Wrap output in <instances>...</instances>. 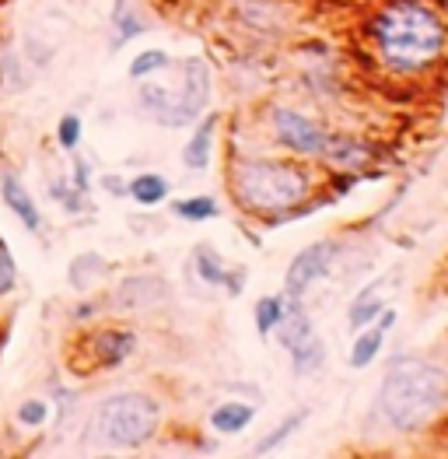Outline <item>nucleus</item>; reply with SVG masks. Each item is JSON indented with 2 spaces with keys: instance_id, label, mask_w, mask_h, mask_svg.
<instances>
[{
  "instance_id": "nucleus-14",
  "label": "nucleus",
  "mask_w": 448,
  "mask_h": 459,
  "mask_svg": "<svg viewBox=\"0 0 448 459\" xmlns=\"http://www.w3.org/2000/svg\"><path fill=\"white\" fill-rule=\"evenodd\" d=\"M253 421H256V407L246 400H228L211 411V428L218 435H242Z\"/></svg>"
},
{
  "instance_id": "nucleus-4",
  "label": "nucleus",
  "mask_w": 448,
  "mask_h": 459,
  "mask_svg": "<svg viewBox=\"0 0 448 459\" xmlns=\"http://www.w3.org/2000/svg\"><path fill=\"white\" fill-rule=\"evenodd\" d=\"M158 428H161V403L141 389L106 396L91 418V431L112 449H144L148 442H154Z\"/></svg>"
},
{
  "instance_id": "nucleus-25",
  "label": "nucleus",
  "mask_w": 448,
  "mask_h": 459,
  "mask_svg": "<svg viewBox=\"0 0 448 459\" xmlns=\"http://www.w3.org/2000/svg\"><path fill=\"white\" fill-rule=\"evenodd\" d=\"M14 418H18L22 428H42V424L49 421V400H42V396L25 400V403L14 411Z\"/></svg>"
},
{
  "instance_id": "nucleus-29",
  "label": "nucleus",
  "mask_w": 448,
  "mask_h": 459,
  "mask_svg": "<svg viewBox=\"0 0 448 459\" xmlns=\"http://www.w3.org/2000/svg\"><path fill=\"white\" fill-rule=\"evenodd\" d=\"M74 186L81 193L91 190V169H88V161H81V158L74 161Z\"/></svg>"
},
{
  "instance_id": "nucleus-20",
  "label": "nucleus",
  "mask_w": 448,
  "mask_h": 459,
  "mask_svg": "<svg viewBox=\"0 0 448 459\" xmlns=\"http://www.w3.org/2000/svg\"><path fill=\"white\" fill-rule=\"evenodd\" d=\"M193 267H196V277L203 281V284H211V288H224V281H228V264H224V256L214 249V246H196L193 249Z\"/></svg>"
},
{
  "instance_id": "nucleus-11",
  "label": "nucleus",
  "mask_w": 448,
  "mask_h": 459,
  "mask_svg": "<svg viewBox=\"0 0 448 459\" xmlns=\"http://www.w3.org/2000/svg\"><path fill=\"white\" fill-rule=\"evenodd\" d=\"M0 196H4V204L14 211V218L25 225V229L32 231H42V211L36 207V200H32V193L25 190V183H22V176H14V172H4L0 176Z\"/></svg>"
},
{
  "instance_id": "nucleus-3",
  "label": "nucleus",
  "mask_w": 448,
  "mask_h": 459,
  "mask_svg": "<svg viewBox=\"0 0 448 459\" xmlns=\"http://www.w3.org/2000/svg\"><path fill=\"white\" fill-rule=\"evenodd\" d=\"M382 421L400 435H413L448 407V376L427 358L403 354L389 365L375 400Z\"/></svg>"
},
{
  "instance_id": "nucleus-16",
  "label": "nucleus",
  "mask_w": 448,
  "mask_h": 459,
  "mask_svg": "<svg viewBox=\"0 0 448 459\" xmlns=\"http://www.w3.org/2000/svg\"><path fill=\"white\" fill-rule=\"evenodd\" d=\"M288 354H291V372H295V376H312V372H319L323 361H326V341L312 330L308 337H301L298 344L288 347Z\"/></svg>"
},
{
  "instance_id": "nucleus-22",
  "label": "nucleus",
  "mask_w": 448,
  "mask_h": 459,
  "mask_svg": "<svg viewBox=\"0 0 448 459\" xmlns=\"http://www.w3.org/2000/svg\"><path fill=\"white\" fill-rule=\"evenodd\" d=\"M308 414H312L308 407H298L295 414H288V418H284V421L277 424V428H273V431H270L266 438H260V442L253 446V453H256V456H266V453H273V449H280V446H284V442H288V438H291V435L298 431L301 424L308 421Z\"/></svg>"
},
{
  "instance_id": "nucleus-17",
  "label": "nucleus",
  "mask_w": 448,
  "mask_h": 459,
  "mask_svg": "<svg viewBox=\"0 0 448 459\" xmlns=\"http://www.w3.org/2000/svg\"><path fill=\"white\" fill-rule=\"evenodd\" d=\"M106 260L99 256V253H81L71 260V270H67V281H71V288H74L77 295H88L102 277H106Z\"/></svg>"
},
{
  "instance_id": "nucleus-18",
  "label": "nucleus",
  "mask_w": 448,
  "mask_h": 459,
  "mask_svg": "<svg viewBox=\"0 0 448 459\" xmlns=\"http://www.w3.org/2000/svg\"><path fill=\"white\" fill-rule=\"evenodd\" d=\"M382 347H385V330L382 326H365V330H358V337H354V344H350V354H347V365L350 368H368L375 365V358L382 354Z\"/></svg>"
},
{
  "instance_id": "nucleus-12",
  "label": "nucleus",
  "mask_w": 448,
  "mask_h": 459,
  "mask_svg": "<svg viewBox=\"0 0 448 459\" xmlns=\"http://www.w3.org/2000/svg\"><path fill=\"white\" fill-rule=\"evenodd\" d=\"M372 158H375L372 144L350 141V137H333V134H330V144H326V154H323V161H330L333 169H343V172H358Z\"/></svg>"
},
{
  "instance_id": "nucleus-28",
  "label": "nucleus",
  "mask_w": 448,
  "mask_h": 459,
  "mask_svg": "<svg viewBox=\"0 0 448 459\" xmlns=\"http://www.w3.org/2000/svg\"><path fill=\"white\" fill-rule=\"evenodd\" d=\"M49 193L64 204V211H84V193L77 190V186H71V183H60V179H56V183L49 186Z\"/></svg>"
},
{
  "instance_id": "nucleus-8",
  "label": "nucleus",
  "mask_w": 448,
  "mask_h": 459,
  "mask_svg": "<svg viewBox=\"0 0 448 459\" xmlns=\"http://www.w3.org/2000/svg\"><path fill=\"white\" fill-rule=\"evenodd\" d=\"M134 351H137L134 330L102 326V330H91L84 337V351H74V354H88V365L81 372H91V368H119L126 358H134Z\"/></svg>"
},
{
  "instance_id": "nucleus-2",
  "label": "nucleus",
  "mask_w": 448,
  "mask_h": 459,
  "mask_svg": "<svg viewBox=\"0 0 448 459\" xmlns=\"http://www.w3.org/2000/svg\"><path fill=\"white\" fill-rule=\"evenodd\" d=\"M231 200L253 218L295 214L319 190L308 158H238L228 165Z\"/></svg>"
},
{
  "instance_id": "nucleus-5",
  "label": "nucleus",
  "mask_w": 448,
  "mask_h": 459,
  "mask_svg": "<svg viewBox=\"0 0 448 459\" xmlns=\"http://www.w3.org/2000/svg\"><path fill=\"white\" fill-rule=\"evenodd\" d=\"M179 88H176V99H172V109L165 116V130H183L189 123H196L200 116L207 113V102H211V67L203 56H186L183 67H179Z\"/></svg>"
},
{
  "instance_id": "nucleus-31",
  "label": "nucleus",
  "mask_w": 448,
  "mask_h": 459,
  "mask_svg": "<svg viewBox=\"0 0 448 459\" xmlns=\"http://www.w3.org/2000/svg\"><path fill=\"white\" fill-rule=\"evenodd\" d=\"M375 323H378V326H382V330H385V333H389V330H392V326H396V308H382V312H378V319H375Z\"/></svg>"
},
{
  "instance_id": "nucleus-9",
  "label": "nucleus",
  "mask_w": 448,
  "mask_h": 459,
  "mask_svg": "<svg viewBox=\"0 0 448 459\" xmlns=\"http://www.w3.org/2000/svg\"><path fill=\"white\" fill-rule=\"evenodd\" d=\"M172 299V284L161 273H134L112 291L109 306L116 312H151Z\"/></svg>"
},
{
  "instance_id": "nucleus-6",
  "label": "nucleus",
  "mask_w": 448,
  "mask_h": 459,
  "mask_svg": "<svg viewBox=\"0 0 448 459\" xmlns=\"http://www.w3.org/2000/svg\"><path fill=\"white\" fill-rule=\"evenodd\" d=\"M270 134L280 148H288L298 158H319L323 161L326 144H330V130L319 126L312 116L291 109V106H273L270 109Z\"/></svg>"
},
{
  "instance_id": "nucleus-23",
  "label": "nucleus",
  "mask_w": 448,
  "mask_h": 459,
  "mask_svg": "<svg viewBox=\"0 0 448 459\" xmlns=\"http://www.w3.org/2000/svg\"><path fill=\"white\" fill-rule=\"evenodd\" d=\"M172 67V56L165 49H141L134 60H130V77L134 81H148V77H158L161 71Z\"/></svg>"
},
{
  "instance_id": "nucleus-26",
  "label": "nucleus",
  "mask_w": 448,
  "mask_h": 459,
  "mask_svg": "<svg viewBox=\"0 0 448 459\" xmlns=\"http://www.w3.org/2000/svg\"><path fill=\"white\" fill-rule=\"evenodd\" d=\"M81 116L77 113H67L60 116V123H56V144L64 148V152H77L81 148Z\"/></svg>"
},
{
  "instance_id": "nucleus-24",
  "label": "nucleus",
  "mask_w": 448,
  "mask_h": 459,
  "mask_svg": "<svg viewBox=\"0 0 448 459\" xmlns=\"http://www.w3.org/2000/svg\"><path fill=\"white\" fill-rule=\"evenodd\" d=\"M253 316H256V333H260L263 341L277 330V323H280V316H284V299H277V295H263L256 308H253Z\"/></svg>"
},
{
  "instance_id": "nucleus-21",
  "label": "nucleus",
  "mask_w": 448,
  "mask_h": 459,
  "mask_svg": "<svg viewBox=\"0 0 448 459\" xmlns=\"http://www.w3.org/2000/svg\"><path fill=\"white\" fill-rule=\"evenodd\" d=\"M172 214H176V218H183V221L200 225V221H214L221 211H218V200H214V196L200 193V196H183V200H172Z\"/></svg>"
},
{
  "instance_id": "nucleus-1",
  "label": "nucleus",
  "mask_w": 448,
  "mask_h": 459,
  "mask_svg": "<svg viewBox=\"0 0 448 459\" xmlns=\"http://www.w3.org/2000/svg\"><path fill=\"white\" fill-rule=\"evenodd\" d=\"M368 46L385 74L420 81L445 60L448 22L431 0H385L368 18Z\"/></svg>"
},
{
  "instance_id": "nucleus-30",
  "label": "nucleus",
  "mask_w": 448,
  "mask_h": 459,
  "mask_svg": "<svg viewBox=\"0 0 448 459\" xmlns=\"http://www.w3.org/2000/svg\"><path fill=\"white\" fill-rule=\"evenodd\" d=\"M99 186H102V190H109L112 196H126V183H123L119 176H102V179H99Z\"/></svg>"
},
{
  "instance_id": "nucleus-15",
  "label": "nucleus",
  "mask_w": 448,
  "mask_h": 459,
  "mask_svg": "<svg viewBox=\"0 0 448 459\" xmlns=\"http://www.w3.org/2000/svg\"><path fill=\"white\" fill-rule=\"evenodd\" d=\"M168 193H172V183H168V176H161V172H141V176H134V179L126 183V196H130L134 204H141V207H158V204H165Z\"/></svg>"
},
{
  "instance_id": "nucleus-10",
  "label": "nucleus",
  "mask_w": 448,
  "mask_h": 459,
  "mask_svg": "<svg viewBox=\"0 0 448 459\" xmlns=\"http://www.w3.org/2000/svg\"><path fill=\"white\" fill-rule=\"evenodd\" d=\"M218 123H221V116H218V113L200 116V119H196V126H193L189 141L183 144V165H186V169H193V172H203V169H211V154H214Z\"/></svg>"
},
{
  "instance_id": "nucleus-13",
  "label": "nucleus",
  "mask_w": 448,
  "mask_h": 459,
  "mask_svg": "<svg viewBox=\"0 0 448 459\" xmlns=\"http://www.w3.org/2000/svg\"><path fill=\"white\" fill-rule=\"evenodd\" d=\"M382 288H385V281H372L368 288H361V291L354 295V302H350V308H347V326H350L354 333L365 330V326H372L375 319H378V312L385 308Z\"/></svg>"
},
{
  "instance_id": "nucleus-7",
  "label": "nucleus",
  "mask_w": 448,
  "mask_h": 459,
  "mask_svg": "<svg viewBox=\"0 0 448 459\" xmlns=\"http://www.w3.org/2000/svg\"><path fill=\"white\" fill-rule=\"evenodd\" d=\"M336 253H340V242H336V238L312 242V246H305L301 253H295L291 267L284 273V299H301V302H305L308 288L330 273Z\"/></svg>"
},
{
  "instance_id": "nucleus-19",
  "label": "nucleus",
  "mask_w": 448,
  "mask_h": 459,
  "mask_svg": "<svg viewBox=\"0 0 448 459\" xmlns=\"http://www.w3.org/2000/svg\"><path fill=\"white\" fill-rule=\"evenodd\" d=\"M112 29H116V42H130V39L144 36L151 22L137 14V0H116L112 4Z\"/></svg>"
},
{
  "instance_id": "nucleus-27",
  "label": "nucleus",
  "mask_w": 448,
  "mask_h": 459,
  "mask_svg": "<svg viewBox=\"0 0 448 459\" xmlns=\"http://www.w3.org/2000/svg\"><path fill=\"white\" fill-rule=\"evenodd\" d=\"M14 284H18V264H14L11 249H7V242L0 238V299H4V295H11V291H14Z\"/></svg>"
}]
</instances>
